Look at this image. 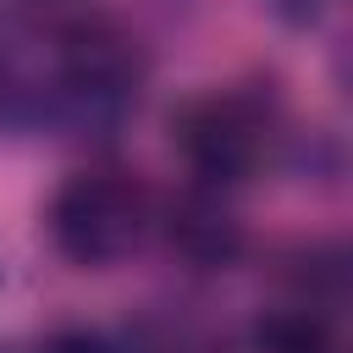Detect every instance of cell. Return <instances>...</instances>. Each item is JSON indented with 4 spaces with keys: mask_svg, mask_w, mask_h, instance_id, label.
<instances>
[{
    "mask_svg": "<svg viewBox=\"0 0 353 353\" xmlns=\"http://www.w3.org/2000/svg\"><path fill=\"white\" fill-rule=\"evenodd\" d=\"M50 353H121V347L110 336H99V331H61L50 342Z\"/></svg>",
    "mask_w": 353,
    "mask_h": 353,
    "instance_id": "5",
    "label": "cell"
},
{
    "mask_svg": "<svg viewBox=\"0 0 353 353\" xmlns=\"http://www.w3.org/2000/svg\"><path fill=\"white\" fill-rule=\"evenodd\" d=\"M171 138L204 182H243L259 160L265 121L243 94H204L171 116Z\"/></svg>",
    "mask_w": 353,
    "mask_h": 353,
    "instance_id": "2",
    "label": "cell"
},
{
    "mask_svg": "<svg viewBox=\"0 0 353 353\" xmlns=\"http://www.w3.org/2000/svg\"><path fill=\"white\" fill-rule=\"evenodd\" d=\"M165 243L193 265H232L243 248L237 215L210 193H182L165 204Z\"/></svg>",
    "mask_w": 353,
    "mask_h": 353,
    "instance_id": "3",
    "label": "cell"
},
{
    "mask_svg": "<svg viewBox=\"0 0 353 353\" xmlns=\"http://www.w3.org/2000/svg\"><path fill=\"white\" fill-rule=\"evenodd\" d=\"M254 347L259 353H331V325L320 320L314 303L265 309L254 320Z\"/></svg>",
    "mask_w": 353,
    "mask_h": 353,
    "instance_id": "4",
    "label": "cell"
},
{
    "mask_svg": "<svg viewBox=\"0 0 353 353\" xmlns=\"http://www.w3.org/2000/svg\"><path fill=\"white\" fill-rule=\"evenodd\" d=\"M270 6H276V17H281V22L309 28V22L320 17V6H325V0H270Z\"/></svg>",
    "mask_w": 353,
    "mask_h": 353,
    "instance_id": "6",
    "label": "cell"
},
{
    "mask_svg": "<svg viewBox=\"0 0 353 353\" xmlns=\"http://www.w3.org/2000/svg\"><path fill=\"white\" fill-rule=\"evenodd\" d=\"M50 243L72 259V265H116L138 248L143 237V221H149V204L143 193L127 182V176H110V171H83V176H66L50 199Z\"/></svg>",
    "mask_w": 353,
    "mask_h": 353,
    "instance_id": "1",
    "label": "cell"
}]
</instances>
